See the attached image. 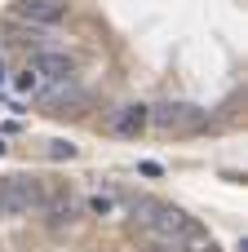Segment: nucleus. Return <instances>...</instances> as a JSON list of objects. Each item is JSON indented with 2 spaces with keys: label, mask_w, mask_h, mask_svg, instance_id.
<instances>
[{
  "label": "nucleus",
  "mask_w": 248,
  "mask_h": 252,
  "mask_svg": "<svg viewBox=\"0 0 248 252\" xmlns=\"http://www.w3.org/2000/svg\"><path fill=\"white\" fill-rule=\"evenodd\" d=\"M146 124L169 137H191L209 124V111H200L195 102H160V106H146Z\"/></svg>",
  "instance_id": "1"
},
{
  "label": "nucleus",
  "mask_w": 248,
  "mask_h": 252,
  "mask_svg": "<svg viewBox=\"0 0 248 252\" xmlns=\"http://www.w3.org/2000/svg\"><path fill=\"white\" fill-rule=\"evenodd\" d=\"M40 204H44V186L40 182H31V177H0V221L40 213Z\"/></svg>",
  "instance_id": "2"
},
{
  "label": "nucleus",
  "mask_w": 248,
  "mask_h": 252,
  "mask_svg": "<svg viewBox=\"0 0 248 252\" xmlns=\"http://www.w3.org/2000/svg\"><path fill=\"white\" fill-rule=\"evenodd\" d=\"M35 97L53 111V115H80V106L89 102V93H84V84H80V75H62V80H49V84H40L35 89Z\"/></svg>",
  "instance_id": "3"
},
{
  "label": "nucleus",
  "mask_w": 248,
  "mask_h": 252,
  "mask_svg": "<svg viewBox=\"0 0 248 252\" xmlns=\"http://www.w3.org/2000/svg\"><path fill=\"white\" fill-rule=\"evenodd\" d=\"M62 18H67V4L62 0H18L9 9V22L31 27V31H53Z\"/></svg>",
  "instance_id": "4"
},
{
  "label": "nucleus",
  "mask_w": 248,
  "mask_h": 252,
  "mask_svg": "<svg viewBox=\"0 0 248 252\" xmlns=\"http://www.w3.org/2000/svg\"><path fill=\"white\" fill-rule=\"evenodd\" d=\"M31 71L40 75V84L62 80V75H75L71 58H67V53H49V49H35V53H31Z\"/></svg>",
  "instance_id": "5"
},
{
  "label": "nucleus",
  "mask_w": 248,
  "mask_h": 252,
  "mask_svg": "<svg viewBox=\"0 0 248 252\" xmlns=\"http://www.w3.org/2000/svg\"><path fill=\"white\" fill-rule=\"evenodd\" d=\"M40 213H49V226H53V230H62V226H71V221H75V199H71L67 190H44Z\"/></svg>",
  "instance_id": "6"
},
{
  "label": "nucleus",
  "mask_w": 248,
  "mask_h": 252,
  "mask_svg": "<svg viewBox=\"0 0 248 252\" xmlns=\"http://www.w3.org/2000/svg\"><path fill=\"white\" fill-rule=\"evenodd\" d=\"M111 128H115L120 137H138V133L146 128V106H120L115 120H111Z\"/></svg>",
  "instance_id": "7"
},
{
  "label": "nucleus",
  "mask_w": 248,
  "mask_h": 252,
  "mask_svg": "<svg viewBox=\"0 0 248 252\" xmlns=\"http://www.w3.org/2000/svg\"><path fill=\"white\" fill-rule=\"evenodd\" d=\"M115 208H120V199H115L111 190H93V195H89V213H93V217H111Z\"/></svg>",
  "instance_id": "8"
},
{
  "label": "nucleus",
  "mask_w": 248,
  "mask_h": 252,
  "mask_svg": "<svg viewBox=\"0 0 248 252\" xmlns=\"http://www.w3.org/2000/svg\"><path fill=\"white\" fill-rule=\"evenodd\" d=\"M13 89H18V93H22V97H27V93H35V89H40V75H35V71H31V66H27V71H22V75H18V80H13Z\"/></svg>",
  "instance_id": "9"
},
{
  "label": "nucleus",
  "mask_w": 248,
  "mask_h": 252,
  "mask_svg": "<svg viewBox=\"0 0 248 252\" xmlns=\"http://www.w3.org/2000/svg\"><path fill=\"white\" fill-rule=\"evenodd\" d=\"M44 155H49V159H75V146L58 137V142H49V151H44Z\"/></svg>",
  "instance_id": "10"
},
{
  "label": "nucleus",
  "mask_w": 248,
  "mask_h": 252,
  "mask_svg": "<svg viewBox=\"0 0 248 252\" xmlns=\"http://www.w3.org/2000/svg\"><path fill=\"white\" fill-rule=\"evenodd\" d=\"M138 173H142V177H160V173H164V168H160V164H155V159H146V164H138Z\"/></svg>",
  "instance_id": "11"
},
{
  "label": "nucleus",
  "mask_w": 248,
  "mask_h": 252,
  "mask_svg": "<svg viewBox=\"0 0 248 252\" xmlns=\"http://www.w3.org/2000/svg\"><path fill=\"white\" fill-rule=\"evenodd\" d=\"M0 80H4V62H0Z\"/></svg>",
  "instance_id": "12"
},
{
  "label": "nucleus",
  "mask_w": 248,
  "mask_h": 252,
  "mask_svg": "<svg viewBox=\"0 0 248 252\" xmlns=\"http://www.w3.org/2000/svg\"><path fill=\"white\" fill-rule=\"evenodd\" d=\"M0 155H4V142H0Z\"/></svg>",
  "instance_id": "13"
}]
</instances>
